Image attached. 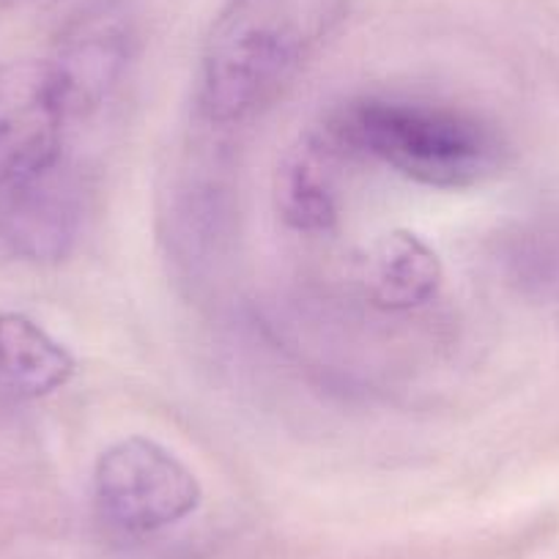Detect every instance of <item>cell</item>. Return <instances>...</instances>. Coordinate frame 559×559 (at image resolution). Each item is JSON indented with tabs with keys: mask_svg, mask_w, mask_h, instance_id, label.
Listing matches in <instances>:
<instances>
[{
	"mask_svg": "<svg viewBox=\"0 0 559 559\" xmlns=\"http://www.w3.org/2000/svg\"><path fill=\"white\" fill-rule=\"evenodd\" d=\"M346 17L348 0H230L203 45V116L212 123H239L261 112Z\"/></svg>",
	"mask_w": 559,
	"mask_h": 559,
	"instance_id": "1",
	"label": "cell"
},
{
	"mask_svg": "<svg viewBox=\"0 0 559 559\" xmlns=\"http://www.w3.org/2000/svg\"><path fill=\"white\" fill-rule=\"evenodd\" d=\"M52 61L67 85L72 116L96 110L123 74L129 61V34L110 17L88 20L67 36Z\"/></svg>",
	"mask_w": 559,
	"mask_h": 559,
	"instance_id": "8",
	"label": "cell"
},
{
	"mask_svg": "<svg viewBox=\"0 0 559 559\" xmlns=\"http://www.w3.org/2000/svg\"><path fill=\"white\" fill-rule=\"evenodd\" d=\"M78 370L67 346L23 313H0V381L25 397L61 390Z\"/></svg>",
	"mask_w": 559,
	"mask_h": 559,
	"instance_id": "9",
	"label": "cell"
},
{
	"mask_svg": "<svg viewBox=\"0 0 559 559\" xmlns=\"http://www.w3.org/2000/svg\"><path fill=\"white\" fill-rule=\"evenodd\" d=\"M69 118L56 61H14L0 69V187L56 170Z\"/></svg>",
	"mask_w": 559,
	"mask_h": 559,
	"instance_id": "4",
	"label": "cell"
},
{
	"mask_svg": "<svg viewBox=\"0 0 559 559\" xmlns=\"http://www.w3.org/2000/svg\"><path fill=\"white\" fill-rule=\"evenodd\" d=\"M80 228L78 187L63 165L39 179L0 187V245L25 261H58Z\"/></svg>",
	"mask_w": 559,
	"mask_h": 559,
	"instance_id": "6",
	"label": "cell"
},
{
	"mask_svg": "<svg viewBox=\"0 0 559 559\" xmlns=\"http://www.w3.org/2000/svg\"><path fill=\"white\" fill-rule=\"evenodd\" d=\"M352 159L354 154L330 118L305 129L283 154L274 174V206L280 219L305 234L330 230L341 217L343 174Z\"/></svg>",
	"mask_w": 559,
	"mask_h": 559,
	"instance_id": "5",
	"label": "cell"
},
{
	"mask_svg": "<svg viewBox=\"0 0 559 559\" xmlns=\"http://www.w3.org/2000/svg\"><path fill=\"white\" fill-rule=\"evenodd\" d=\"M442 277L444 269L433 247L406 228L381 236L365 266L368 299L390 313L431 302L442 286Z\"/></svg>",
	"mask_w": 559,
	"mask_h": 559,
	"instance_id": "7",
	"label": "cell"
},
{
	"mask_svg": "<svg viewBox=\"0 0 559 559\" xmlns=\"http://www.w3.org/2000/svg\"><path fill=\"white\" fill-rule=\"evenodd\" d=\"M330 123L354 157H373L439 190L480 185L502 165L504 140L469 110L401 96H362L332 110Z\"/></svg>",
	"mask_w": 559,
	"mask_h": 559,
	"instance_id": "2",
	"label": "cell"
},
{
	"mask_svg": "<svg viewBox=\"0 0 559 559\" xmlns=\"http://www.w3.org/2000/svg\"><path fill=\"white\" fill-rule=\"evenodd\" d=\"M94 499L107 524L146 535L195 513L203 491L170 450L154 439L129 437L96 459Z\"/></svg>",
	"mask_w": 559,
	"mask_h": 559,
	"instance_id": "3",
	"label": "cell"
}]
</instances>
